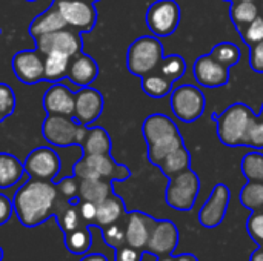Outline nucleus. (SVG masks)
I'll return each mask as SVG.
<instances>
[{
    "label": "nucleus",
    "instance_id": "5",
    "mask_svg": "<svg viewBox=\"0 0 263 261\" xmlns=\"http://www.w3.org/2000/svg\"><path fill=\"white\" fill-rule=\"evenodd\" d=\"M72 172L79 180L102 178V180H109V182H125L131 177L129 168L117 163L111 157V154L82 155L76 162Z\"/></svg>",
    "mask_w": 263,
    "mask_h": 261
},
{
    "label": "nucleus",
    "instance_id": "29",
    "mask_svg": "<svg viewBox=\"0 0 263 261\" xmlns=\"http://www.w3.org/2000/svg\"><path fill=\"white\" fill-rule=\"evenodd\" d=\"M92 245V234L89 226H80L76 231L65 234V246L74 255H85L88 254Z\"/></svg>",
    "mask_w": 263,
    "mask_h": 261
},
{
    "label": "nucleus",
    "instance_id": "30",
    "mask_svg": "<svg viewBox=\"0 0 263 261\" xmlns=\"http://www.w3.org/2000/svg\"><path fill=\"white\" fill-rule=\"evenodd\" d=\"M71 57L63 54H46L45 55V80L57 83L66 77Z\"/></svg>",
    "mask_w": 263,
    "mask_h": 261
},
{
    "label": "nucleus",
    "instance_id": "41",
    "mask_svg": "<svg viewBox=\"0 0 263 261\" xmlns=\"http://www.w3.org/2000/svg\"><path fill=\"white\" fill-rule=\"evenodd\" d=\"M247 231L250 237L259 245L263 246V209L254 211L247 220Z\"/></svg>",
    "mask_w": 263,
    "mask_h": 261
},
{
    "label": "nucleus",
    "instance_id": "32",
    "mask_svg": "<svg viewBox=\"0 0 263 261\" xmlns=\"http://www.w3.org/2000/svg\"><path fill=\"white\" fill-rule=\"evenodd\" d=\"M55 220L59 228L62 229L63 234H68L71 231H76L77 228L82 226V217H80V211H79V202L77 203H68L65 208H62L57 214H55Z\"/></svg>",
    "mask_w": 263,
    "mask_h": 261
},
{
    "label": "nucleus",
    "instance_id": "16",
    "mask_svg": "<svg viewBox=\"0 0 263 261\" xmlns=\"http://www.w3.org/2000/svg\"><path fill=\"white\" fill-rule=\"evenodd\" d=\"M179 245V231L170 220H157L145 251L156 257L173 255Z\"/></svg>",
    "mask_w": 263,
    "mask_h": 261
},
{
    "label": "nucleus",
    "instance_id": "56",
    "mask_svg": "<svg viewBox=\"0 0 263 261\" xmlns=\"http://www.w3.org/2000/svg\"><path fill=\"white\" fill-rule=\"evenodd\" d=\"M0 34H2V29H0Z\"/></svg>",
    "mask_w": 263,
    "mask_h": 261
},
{
    "label": "nucleus",
    "instance_id": "26",
    "mask_svg": "<svg viewBox=\"0 0 263 261\" xmlns=\"http://www.w3.org/2000/svg\"><path fill=\"white\" fill-rule=\"evenodd\" d=\"M260 15L259 3L257 2H243V0H233L230 8V17L237 29L240 32L247 25H250L253 20H256Z\"/></svg>",
    "mask_w": 263,
    "mask_h": 261
},
{
    "label": "nucleus",
    "instance_id": "2",
    "mask_svg": "<svg viewBox=\"0 0 263 261\" xmlns=\"http://www.w3.org/2000/svg\"><path fill=\"white\" fill-rule=\"evenodd\" d=\"M142 134L148 145V160L159 166L168 154L185 145L173 118L165 114H151L142 125Z\"/></svg>",
    "mask_w": 263,
    "mask_h": 261
},
{
    "label": "nucleus",
    "instance_id": "1",
    "mask_svg": "<svg viewBox=\"0 0 263 261\" xmlns=\"http://www.w3.org/2000/svg\"><path fill=\"white\" fill-rule=\"evenodd\" d=\"M68 203L57 189L54 182L29 178L17 189L12 198L14 214L26 228H35L55 215Z\"/></svg>",
    "mask_w": 263,
    "mask_h": 261
},
{
    "label": "nucleus",
    "instance_id": "35",
    "mask_svg": "<svg viewBox=\"0 0 263 261\" xmlns=\"http://www.w3.org/2000/svg\"><path fill=\"white\" fill-rule=\"evenodd\" d=\"M242 172L248 182L263 183V154L253 151L242 158Z\"/></svg>",
    "mask_w": 263,
    "mask_h": 261
},
{
    "label": "nucleus",
    "instance_id": "39",
    "mask_svg": "<svg viewBox=\"0 0 263 261\" xmlns=\"http://www.w3.org/2000/svg\"><path fill=\"white\" fill-rule=\"evenodd\" d=\"M239 34H240V37H242L243 43H245V45H248V48H250V46H253V45H256V43H259V42H262L263 40L262 15H259L256 20H253L250 25H247V26H245Z\"/></svg>",
    "mask_w": 263,
    "mask_h": 261
},
{
    "label": "nucleus",
    "instance_id": "31",
    "mask_svg": "<svg viewBox=\"0 0 263 261\" xmlns=\"http://www.w3.org/2000/svg\"><path fill=\"white\" fill-rule=\"evenodd\" d=\"M160 74H163L168 80L173 83L180 80L185 72H186V62L182 55L179 54H171V55H163L160 63L156 68Z\"/></svg>",
    "mask_w": 263,
    "mask_h": 261
},
{
    "label": "nucleus",
    "instance_id": "7",
    "mask_svg": "<svg viewBox=\"0 0 263 261\" xmlns=\"http://www.w3.org/2000/svg\"><path fill=\"white\" fill-rule=\"evenodd\" d=\"M170 108L177 120L183 123H193L203 115L206 98L197 86L186 83L173 88L170 94Z\"/></svg>",
    "mask_w": 263,
    "mask_h": 261
},
{
    "label": "nucleus",
    "instance_id": "43",
    "mask_svg": "<svg viewBox=\"0 0 263 261\" xmlns=\"http://www.w3.org/2000/svg\"><path fill=\"white\" fill-rule=\"evenodd\" d=\"M250 68L257 74H263V40L250 46Z\"/></svg>",
    "mask_w": 263,
    "mask_h": 261
},
{
    "label": "nucleus",
    "instance_id": "52",
    "mask_svg": "<svg viewBox=\"0 0 263 261\" xmlns=\"http://www.w3.org/2000/svg\"><path fill=\"white\" fill-rule=\"evenodd\" d=\"M243 2H259V0H243Z\"/></svg>",
    "mask_w": 263,
    "mask_h": 261
},
{
    "label": "nucleus",
    "instance_id": "18",
    "mask_svg": "<svg viewBox=\"0 0 263 261\" xmlns=\"http://www.w3.org/2000/svg\"><path fill=\"white\" fill-rule=\"evenodd\" d=\"M43 109L49 115H74L76 106V92H72L66 85L54 83L43 94L42 100Z\"/></svg>",
    "mask_w": 263,
    "mask_h": 261
},
{
    "label": "nucleus",
    "instance_id": "33",
    "mask_svg": "<svg viewBox=\"0 0 263 261\" xmlns=\"http://www.w3.org/2000/svg\"><path fill=\"white\" fill-rule=\"evenodd\" d=\"M211 57H214L219 63H222L227 68H233L240 62V48L231 42H220L214 45V48L210 51Z\"/></svg>",
    "mask_w": 263,
    "mask_h": 261
},
{
    "label": "nucleus",
    "instance_id": "17",
    "mask_svg": "<svg viewBox=\"0 0 263 261\" xmlns=\"http://www.w3.org/2000/svg\"><path fill=\"white\" fill-rule=\"evenodd\" d=\"M105 100L103 95L94 88H80L76 92V106H74V118L85 125L91 126L103 112Z\"/></svg>",
    "mask_w": 263,
    "mask_h": 261
},
{
    "label": "nucleus",
    "instance_id": "28",
    "mask_svg": "<svg viewBox=\"0 0 263 261\" xmlns=\"http://www.w3.org/2000/svg\"><path fill=\"white\" fill-rule=\"evenodd\" d=\"M190 165H191V154H190V151L183 145V146L174 149L171 154H168L165 157V160L159 165V168L163 172V175L171 178L173 175L188 169Z\"/></svg>",
    "mask_w": 263,
    "mask_h": 261
},
{
    "label": "nucleus",
    "instance_id": "9",
    "mask_svg": "<svg viewBox=\"0 0 263 261\" xmlns=\"http://www.w3.org/2000/svg\"><path fill=\"white\" fill-rule=\"evenodd\" d=\"M182 11L176 0H156L146 9V26L153 35L162 38L171 35L180 23Z\"/></svg>",
    "mask_w": 263,
    "mask_h": 261
},
{
    "label": "nucleus",
    "instance_id": "49",
    "mask_svg": "<svg viewBox=\"0 0 263 261\" xmlns=\"http://www.w3.org/2000/svg\"><path fill=\"white\" fill-rule=\"evenodd\" d=\"M159 261H176V257H173V255H168V257H160V260Z\"/></svg>",
    "mask_w": 263,
    "mask_h": 261
},
{
    "label": "nucleus",
    "instance_id": "38",
    "mask_svg": "<svg viewBox=\"0 0 263 261\" xmlns=\"http://www.w3.org/2000/svg\"><path fill=\"white\" fill-rule=\"evenodd\" d=\"M15 105H17V98L12 88L0 82V122H3L5 118L14 114Z\"/></svg>",
    "mask_w": 263,
    "mask_h": 261
},
{
    "label": "nucleus",
    "instance_id": "47",
    "mask_svg": "<svg viewBox=\"0 0 263 261\" xmlns=\"http://www.w3.org/2000/svg\"><path fill=\"white\" fill-rule=\"evenodd\" d=\"M250 261H263V246H259V249L254 254H251Z\"/></svg>",
    "mask_w": 263,
    "mask_h": 261
},
{
    "label": "nucleus",
    "instance_id": "53",
    "mask_svg": "<svg viewBox=\"0 0 263 261\" xmlns=\"http://www.w3.org/2000/svg\"><path fill=\"white\" fill-rule=\"evenodd\" d=\"M89 2H92V3H94V2H99V0H89Z\"/></svg>",
    "mask_w": 263,
    "mask_h": 261
},
{
    "label": "nucleus",
    "instance_id": "4",
    "mask_svg": "<svg viewBox=\"0 0 263 261\" xmlns=\"http://www.w3.org/2000/svg\"><path fill=\"white\" fill-rule=\"evenodd\" d=\"M163 58V45L156 35H142L136 38L126 51L128 71L142 78L153 72Z\"/></svg>",
    "mask_w": 263,
    "mask_h": 261
},
{
    "label": "nucleus",
    "instance_id": "13",
    "mask_svg": "<svg viewBox=\"0 0 263 261\" xmlns=\"http://www.w3.org/2000/svg\"><path fill=\"white\" fill-rule=\"evenodd\" d=\"M11 65L17 80L25 85H35L45 80V55L37 48L15 52Z\"/></svg>",
    "mask_w": 263,
    "mask_h": 261
},
{
    "label": "nucleus",
    "instance_id": "50",
    "mask_svg": "<svg viewBox=\"0 0 263 261\" xmlns=\"http://www.w3.org/2000/svg\"><path fill=\"white\" fill-rule=\"evenodd\" d=\"M257 3H259V9H260V15L263 17V0H259Z\"/></svg>",
    "mask_w": 263,
    "mask_h": 261
},
{
    "label": "nucleus",
    "instance_id": "40",
    "mask_svg": "<svg viewBox=\"0 0 263 261\" xmlns=\"http://www.w3.org/2000/svg\"><path fill=\"white\" fill-rule=\"evenodd\" d=\"M79 178L76 175L72 177H65L62 178L57 185V189L60 192V195L63 198H66L68 202H72V203H77L79 202Z\"/></svg>",
    "mask_w": 263,
    "mask_h": 261
},
{
    "label": "nucleus",
    "instance_id": "19",
    "mask_svg": "<svg viewBox=\"0 0 263 261\" xmlns=\"http://www.w3.org/2000/svg\"><path fill=\"white\" fill-rule=\"evenodd\" d=\"M156 222L153 217L140 212V211H133L126 215V223H125V234H126V245L145 251L148 240L151 237L153 228L156 226Z\"/></svg>",
    "mask_w": 263,
    "mask_h": 261
},
{
    "label": "nucleus",
    "instance_id": "20",
    "mask_svg": "<svg viewBox=\"0 0 263 261\" xmlns=\"http://www.w3.org/2000/svg\"><path fill=\"white\" fill-rule=\"evenodd\" d=\"M97 75H99V65L91 55L85 52H79L77 55L71 57L66 78L72 85H76L77 88L91 86V83L97 78Z\"/></svg>",
    "mask_w": 263,
    "mask_h": 261
},
{
    "label": "nucleus",
    "instance_id": "8",
    "mask_svg": "<svg viewBox=\"0 0 263 261\" xmlns=\"http://www.w3.org/2000/svg\"><path fill=\"white\" fill-rule=\"evenodd\" d=\"M200 191V180L197 174L188 168L170 178L166 188V203L177 211H190L194 208Z\"/></svg>",
    "mask_w": 263,
    "mask_h": 261
},
{
    "label": "nucleus",
    "instance_id": "27",
    "mask_svg": "<svg viewBox=\"0 0 263 261\" xmlns=\"http://www.w3.org/2000/svg\"><path fill=\"white\" fill-rule=\"evenodd\" d=\"M173 82L168 80L163 74H160L157 69L142 77V89L148 97L153 98H163L171 94L173 91Z\"/></svg>",
    "mask_w": 263,
    "mask_h": 261
},
{
    "label": "nucleus",
    "instance_id": "22",
    "mask_svg": "<svg viewBox=\"0 0 263 261\" xmlns=\"http://www.w3.org/2000/svg\"><path fill=\"white\" fill-rule=\"evenodd\" d=\"M111 137L106 129L100 126H88V132L80 145L82 155H100L111 154Z\"/></svg>",
    "mask_w": 263,
    "mask_h": 261
},
{
    "label": "nucleus",
    "instance_id": "54",
    "mask_svg": "<svg viewBox=\"0 0 263 261\" xmlns=\"http://www.w3.org/2000/svg\"><path fill=\"white\" fill-rule=\"evenodd\" d=\"M26 2H37V0H26Z\"/></svg>",
    "mask_w": 263,
    "mask_h": 261
},
{
    "label": "nucleus",
    "instance_id": "3",
    "mask_svg": "<svg viewBox=\"0 0 263 261\" xmlns=\"http://www.w3.org/2000/svg\"><path fill=\"white\" fill-rule=\"evenodd\" d=\"M253 117V109L242 102L230 105L222 114H213V120H216L217 125L219 140L230 148H245Z\"/></svg>",
    "mask_w": 263,
    "mask_h": 261
},
{
    "label": "nucleus",
    "instance_id": "37",
    "mask_svg": "<svg viewBox=\"0 0 263 261\" xmlns=\"http://www.w3.org/2000/svg\"><path fill=\"white\" fill-rule=\"evenodd\" d=\"M245 148H253V149H263V105L260 109V114L253 117L250 129H248V135H247V142H245Z\"/></svg>",
    "mask_w": 263,
    "mask_h": 261
},
{
    "label": "nucleus",
    "instance_id": "12",
    "mask_svg": "<svg viewBox=\"0 0 263 261\" xmlns=\"http://www.w3.org/2000/svg\"><path fill=\"white\" fill-rule=\"evenodd\" d=\"M35 42V48L43 54H63L68 57H74L79 52H82V38H80V32L76 29H59L49 34H45L39 38L34 40Z\"/></svg>",
    "mask_w": 263,
    "mask_h": 261
},
{
    "label": "nucleus",
    "instance_id": "25",
    "mask_svg": "<svg viewBox=\"0 0 263 261\" xmlns=\"http://www.w3.org/2000/svg\"><path fill=\"white\" fill-rule=\"evenodd\" d=\"M25 174L23 163L12 154L0 152V189L15 186Z\"/></svg>",
    "mask_w": 263,
    "mask_h": 261
},
{
    "label": "nucleus",
    "instance_id": "6",
    "mask_svg": "<svg viewBox=\"0 0 263 261\" xmlns=\"http://www.w3.org/2000/svg\"><path fill=\"white\" fill-rule=\"evenodd\" d=\"M86 132L88 126L79 123L74 117L69 115L46 114L42 123V135L52 146H80Z\"/></svg>",
    "mask_w": 263,
    "mask_h": 261
},
{
    "label": "nucleus",
    "instance_id": "51",
    "mask_svg": "<svg viewBox=\"0 0 263 261\" xmlns=\"http://www.w3.org/2000/svg\"><path fill=\"white\" fill-rule=\"evenodd\" d=\"M3 260V249L0 248V261Z\"/></svg>",
    "mask_w": 263,
    "mask_h": 261
},
{
    "label": "nucleus",
    "instance_id": "34",
    "mask_svg": "<svg viewBox=\"0 0 263 261\" xmlns=\"http://www.w3.org/2000/svg\"><path fill=\"white\" fill-rule=\"evenodd\" d=\"M240 202L250 211L263 209V183L262 182H247L240 191Z\"/></svg>",
    "mask_w": 263,
    "mask_h": 261
},
{
    "label": "nucleus",
    "instance_id": "48",
    "mask_svg": "<svg viewBox=\"0 0 263 261\" xmlns=\"http://www.w3.org/2000/svg\"><path fill=\"white\" fill-rule=\"evenodd\" d=\"M176 261H199L193 254H182L179 257H176Z\"/></svg>",
    "mask_w": 263,
    "mask_h": 261
},
{
    "label": "nucleus",
    "instance_id": "15",
    "mask_svg": "<svg viewBox=\"0 0 263 261\" xmlns=\"http://www.w3.org/2000/svg\"><path fill=\"white\" fill-rule=\"evenodd\" d=\"M193 72L196 82L203 88H220L230 82V68L219 63L211 54L199 57L194 62Z\"/></svg>",
    "mask_w": 263,
    "mask_h": 261
},
{
    "label": "nucleus",
    "instance_id": "42",
    "mask_svg": "<svg viewBox=\"0 0 263 261\" xmlns=\"http://www.w3.org/2000/svg\"><path fill=\"white\" fill-rule=\"evenodd\" d=\"M143 260V251L136 249L129 245H123L119 249H116L114 261H142Z\"/></svg>",
    "mask_w": 263,
    "mask_h": 261
},
{
    "label": "nucleus",
    "instance_id": "46",
    "mask_svg": "<svg viewBox=\"0 0 263 261\" xmlns=\"http://www.w3.org/2000/svg\"><path fill=\"white\" fill-rule=\"evenodd\" d=\"M80 261H108V258L102 254H85Z\"/></svg>",
    "mask_w": 263,
    "mask_h": 261
},
{
    "label": "nucleus",
    "instance_id": "10",
    "mask_svg": "<svg viewBox=\"0 0 263 261\" xmlns=\"http://www.w3.org/2000/svg\"><path fill=\"white\" fill-rule=\"evenodd\" d=\"M66 26L82 32H91L97 23V9L89 0H52Z\"/></svg>",
    "mask_w": 263,
    "mask_h": 261
},
{
    "label": "nucleus",
    "instance_id": "45",
    "mask_svg": "<svg viewBox=\"0 0 263 261\" xmlns=\"http://www.w3.org/2000/svg\"><path fill=\"white\" fill-rule=\"evenodd\" d=\"M12 212H14L12 202H11L6 195L0 194V226L5 225V223L11 218Z\"/></svg>",
    "mask_w": 263,
    "mask_h": 261
},
{
    "label": "nucleus",
    "instance_id": "44",
    "mask_svg": "<svg viewBox=\"0 0 263 261\" xmlns=\"http://www.w3.org/2000/svg\"><path fill=\"white\" fill-rule=\"evenodd\" d=\"M79 211L80 217L85 226H91L96 223V214H97V205L91 202H79Z\"/></svg>",
    "mask_w": 263,
    "mask_h": 261
},
{
    "label": "nucleus",
    "instance_id": "14",
    "mask_svg": "<svg viewBox=\"0 0 263 261\" xmlns=\"http://www.w3.org/2000/svg\"><path fill=\"white\" fill-rule=\"evenodd\" d=\"M231 192L230 188L223 183H217L211 191L208 200L199 211V222L205 228H216L219 226L228 211Z\"/></svg>",
    "mask_w": 263,
    "mask_h": 261
},
{
    "label": "nucleus",
    "instance_id": "24",
    "mask_svg": "<svg viewBox=\"0 0 263 261\" xmlns=\"http://www.w3.org/2000/svg\"><path fill=\"white\" fill-rule=\"evenodd\" d=\"M125 215V203L123 200L116 195L111 194L108 198H105L103 202H100L97 205V214H96V226L99 228H105L109 226L112 223L120 222V218Z\"/></svg>",
    "mask_w": 263,
    "mask_h": 261
},
{
    "label": "nucleus",
    "instance_id": "55",
    "mask_svg": "<svg viewBox=\"0 0 263 261\" xmlns=\"http://www.w3.org/2000/svg\"><path fill=\"white\" fill-rule=\"evenodd\" d=\"M225 2H233V0H225Z\"/></svg>",
    "mask_w": 263,
    "mask_h": 261
},
{
    "label": "nucleus",
    "instance_id": "11",
    "mask_svg": "<svg viewBox=\"0 0 263 261\" xmlns=\"http://www.w3.org/2000/svg\"><path fill=\"white\" fill-rule=\"evenodd\" d=\"M23 168L25 174H28L29 178L54 182V178L60 172L62 163L60 157L52 148L39 146L28 154V157L23 162Z\"/></svg>",
    "mask_w": 263,
    "mask_h": 261
},
{
    "label": "nucleus",
    "instance_id": "23",
    "mask_svg": "<svg viewBox=\"0 0 263 261\" xmlns=\"http://www.w3.org/2000/svg\"><path fill=\"white\" fill-rule=\"evenodd\" d=\"M112 194V182L102 178H83L79 182V202L99 205Z\"/></svg>",
    "mask_w": 263,
    "mask_h": 261
},
{
    "label": "nucleus",
    "instance_id": "36",
    "mask_svg": "<svg viewBox=\"0 0 263 261\" xmlns=\"http://www.w3.org/2000/svg\"><path fill=\"white\" fill-rule=\"evenodd\" d=\"M102 229V237H103V242L112 248L114 251L119 249L120 246L126 245V234H125V226H122L119 222L117 223H112L109 226H105V228H100Z\"/></svg>",
    "mask_w": 263,
    "mask_h": 261
},
{
    "label": "nucleus",
    "instance_id": "21",
    "mask_svg": "<svg viewBox=\"0 0 263 261\" xmlns=\"http://www.w3.org/2000/svg\"><path fill=\"white\" fill-rule=\"evenodd\" d=\"M66 28V22L62 17V14L59 12V9L55 6H49L46 11H43L42 14H39L37 17L32 18V22L29 23V35L35 40L45 34L59 31Z\"/></svg>",
    "mask_w": 263,
    "mask_h": 261
}]
</instances>
